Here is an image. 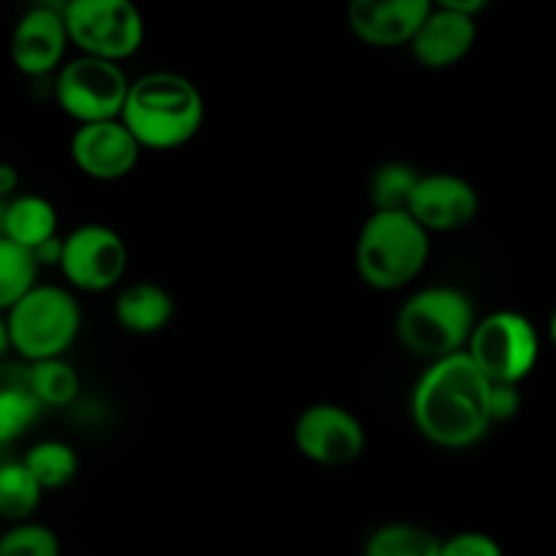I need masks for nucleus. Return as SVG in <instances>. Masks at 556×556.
I'll return each mask as SVG.
<instances>
[{
    "instance_id": "obj_29",
    "label": "nucleus",
    "mask_w": 556,
    "mask_h": 556,
    "mask_svg": "<svg viewBox=\"0 0 556 556\" xmlns=\"http://www.w3.org/2000/svg\"><path fill=\"white\" fill-rule=\"evenodd\" d=\"M11 351L9 345V326H5V315H0V362H5V353Z\"/></svg>"
},
{
    "instance_id": "obj_28",
    "label": "nucleus",
    "mask_w": 556,
    "mask_h": 556,
    "mask_svg": "<svg viewBox=\"0 0 556 556\" xmlns=\"http://www.w3.org/2000/svg\"><path fill=\"white\" fill-rule=\"evenodd\" d=\"M20 195V172L11 163H0V204Z\"/></svg>"
},
{
    "instance_id": "obj_21",
    "label": "nucleus",
    "mask_w": 556,
    "mask_h": 556,
    "mask_svg": "<svg viewBox=\"0 0 556 556\" xmlns=\"http://www.w3.org/2000/svg\"><path fill=\"white\" fill-rule=\"evenodd\" d=\"M443 541L410 521H389L364 543V556H440Z\"/></svg>"
},
{
    "instance_id": "obj_25",
    "label": "nucleus",
    "mask_w": 556,
    "mask_h": 556,
    "mask_svg": "<svg viewBox=\"0 0 556 556\" xmlns=\"http://www.w3.org/2000/svg\"><path fill=\"white\" fill-rule=\"evenodd\" d=\"M0 556H63V546L52 527L22 521L0 532Z\"/></svg>"
},
{
    "instance_id": "obj_18",
    "label": "nucleus",
    "mask_w": 556,
    "mask_h": 556,
    "mask_svg": "<svg viewBox=\"0 0 556 556\" xmlns=\"http://www.w3.org/2000/svg\"><path fill=\"white\" fill-rule=\"evenodd\" d=\"M174 296L157 282H134L123 288L114 302V320L123 331L139 337L157 334L174 320Z\"/></svg>"
},
{
    "instance_id": "obj_13",
    "label": "nucleus",
    "mask_w": 556,
    "mask_h": 556,
    "mask_svg": "<svg viewBox=\"0 0 556 556\" xmlns=\"http://www.w3.org/2000/svg\"><path fill=\"white\" fill-rule=\"evenodd\" d=\"M407 212L429 233L459 231V228H467L478 217L481 195H478L476 185L470 179L459 177V174H421Z\"/></svg>"
},
{
    "instance_id": "obj_5",
    "label": "nucleus",
    "mask_w": 556,
    "mask_h": 556,
    "mask_svg": "<svg viewBox=\"0 0 556 556\" xmlns=\"http://www.w3.org/2000/svg\"><path fill=\"white\" fill-rule=\"evenodd\" d=\"M9 345L25 364L63 358L81 331V307L63 286L38 282L5 313Z\"/></svg>"
},
{
    "instance_id": "obj_22",
    "label": "nucleus",
    "mask_w": 556,
    "mask_h": 556,
    "mask_svg": "<svg viewBox=\"0 0 556 556\" xmlns=\"http://www.w3.org/2000/svg\"><path fill=\"white\" fill-rule=\"evenodd\" d=\"M38 261L30 250L0 237V315L22 302L38 286Z\"/></svg>"
},
{
    "instance_id": "obj_24",
    "label": "nucleus",
    "mask_w": 556,
    "mask_h": 556,
    "mask_svg": "<svg viewBox=\"0 0 556 556\" xmlns=\"http://www.w3.org/2000/svg\"><path fill=\"white\" fill-rule=\"evenodd\" d=\"M30 369V383L36 396L47 407H71L79 400L81 380L76 369L65 358H47V362L27 364Z\"/></svg>"
},
{
    "instance_id": "obj_27",
    "label": "nucleus",
    "mask_w": 556,
    "mask_h": 556,
    "mask_svg": "<svg viewBox=\"0 0 556 556\" xmlns=\"http://www.w3.org/2000/svg\"><path fill=\"white\" fill-rule=\"evenodd\" d=\"M489 410H492L494 424L514 421L521 413V391L519 386H503L492 383V400H489Z\"/></svg>"
},
{
    "instance_id": "obj_15",
    "label": "nucleus",
    "mask_w": 556,
    "mask_h": 556,
    "mask_svg": "<svg viewBox=\"0 0 556 556\" xmlns=\"http://www.w3.org/2000/svg\"><path fill=\"white\" fill-rule=\"evenodd\" d=\"M478 41V20L456 11L448 0L432 5L410 41V52L424 68L443 71L462 63Z\"/></svg>"
},
{
    "instance_id": "obj_9",
    "label": "nucleus",
    "mask_w": 556,
    "mask_h": 556,
    "mask_svg": "<svg viewBox=\"0 0 556 556\" xmlns=\"http://www.w3.org/2000/svg\"><path fill=\"white\" fill-rule=\"evenodd\" d=\"M128 244L103 223H85L63 237V258L58 269L76 291L103 293L128 271Z\"/></svg>"
},
{
    "instance_id": "obj_14",
    "label": "nucleus",
    "mask_w": 556,
    "mask_h": 556,
    "mask_svg": "<svg viewBox=\"0 0 556 556\" xmlns=\"http://www.w3.org/2000/svg\"><path fill=\"white\" fill-rule=\"evenodd\" d=\"M429 11V0H353L348 9V25L367 47H410Z\"/></svg>"
},
{
    "instance_id": "obj_8",
    "label": "nucleus",
    "mask_w": 556,
    "mask_h": 556,
    "mask_svg": "<svg viewBox=\"0 0 556 556\" xmlns=\"http://www.w3.org/2000/svg\"><path fill=\"white\" fill-rule=\"evenodd\" d=\"M130 81L117 63L79 54L54 74V101L76 125L123 117Z\"/></svg>"
},
{
    "instance_id": "obj_11",
    "label": "nucleus",
    "mask_w": 556,
    "mask_h": 556,
    "mask_svg": "<svg viewBox=\"0 0 556 556\" xmlns=\"http://www.w3.org/2000/svg\"><path fill=\"white\" fill-rule=\"evenodd\" d=\"M68 43L63 5H33L11 30L9 58L20 74L41 79L63 68Z\"/></svg>"
},
{
    "instance_id": "obj_19",
    "label": "nucleus",
    "mask_w": 556,
    "mask_h": 556,
    "mask_svg": "<svg viewBox=\"0 0 556 556\" xmlns=\"http://www.w3.org/2000/svg\"><path fill=\"white\" fill-rule=\"evenodd\" d=\"M43 489L22 459L0 462V519L11 525L33 521L41 505Z\"/></svg>"
},
{
    "instance_id": "obj_2",
    "label": "nucleus",
    "mask_w": 556,
    "mask_h": 556,
    "mask_svg": "<svg viewBox=\"0 0 556 556\" xmlns=\"http://www.w3.org/2000/svg\"><path fill=\"white\" fill-rule=\"evenodd\" d=\"M141 150H179L204 125V98L182 74L152 71L130 81L123 117Z\"/></svg>"
},
{
    "instance_id": "obj_6",
    "label": "nucleus",
    "mask_w": 556,
    "mask_h": 556,
    "mask_svg": "<svg viewBox=\"0 0 556 556\" xmlns=\"http://www.w3.org/2000/svg\"><path fill=\"white\" fill-rule=\"evenodd\" d=\"M467 353L489 383L521 386L541 358V334L525 313L497 309L478 318Z\"/></svg>"
},
{
    "instance_id": "obj_16",
    "label": "nucleus",
    "mask_w": 556,
    "mask_h": 556,
    "mask_svg": "<svg viewBox=\"0 0 556 556\" xmlns=\"http://www.w3.org/2000/svg\"><path fill=\"white\" fill-rule=\"evenodd\" d=\"M0 237L36 253L58 239V210L47 195L20 193L0 204Z\"/></svg>"
},
{
    "instance_id": "obj_3",
    "label": "nucleus",
    "mask_w": 556,
    "mask_h": 556,
    "mask_svg": "<svg viewBox=\"0 0 556 556\" xmlns=\"http://www.w3.org/2000/svg\"><path fill=\"white\" fill-rule=\"evenodd\" d=\"M429 253V231L410 212H372L356 239V271L375 291H400L421 275Z\"/></svg>"
},
{
    "instance_id": "obj_30",
    "label": "nucleus",
    "mask_w": 556,
    "mask_h": 556,
    "mask_svg": "<svg viewBox=\"0 0 556 556\" xmlns=\"http://www.w3.org/2000/svg\"><path fill=\"white\" fill-rule=\"evenodd\" d=\"M548 337H552V342H554V348H556V307H554V313H552V320H548Z\"/></svg>"
},
{
    "instance_id": "obj_20",
    "label": "nucleus",
    "mask_w": 556,
    "mask_h": 556,
    "mask_svg": "<svg viewBox=\"0 0 556 556\" xmlns=\"http://www.w3.org/2000/svg\"><path fill=\"white\" fill-rule=\"evenodd\" d=\"M22 462L43 492L65 489L68 483H74L76 472H79V454L63 440H38L27 448Z\"/></svg>"
},
{
    "instance_id": "obj_26",
    "label": "nucleus",
    "mask_w": 556,
    "mask_h": 556,
    "mask_svg": "<svg viewBox=\"0 0 556 556\" xmlns=\"http://www.w3.org/2000/svg\"><path fill=\"white\" fill-rule=\"evenodd\" d=\"M440 556H505V552L492 535H486V532L467 530L445 538Z\"/></svg>"
},
{
    "instance_id": "obj_23",
    "label": "nucleus",
    "mask_w": 556,
    "mask_h": 556,
    "mask_svg": "<svg viewBox=\"0 0 556 556\" xmlns=\"http://www.w3.org/2000/svg\"><path fill=\"white\" fill-rule=\"evenodd\" d=\"M421 174L413 166L400 161L383 163L375 168L369 177V199H372V212H407L413 193L418 188Z\"/></svg>"
},
{
    "instance_id": "obj_12",
    "label": "nucleus",
    "mask_w": 556,
    "mask_h": 556,
    "mask_svg": "<svg viewBox=\"0 0 556 556\" xmlns=\"http://www.w3.org/2000/svg\"><path fill=\"white\" fill-rule=\"evenodd\" d=\"M68 152L74 166L85 177L96 182H117L136 168L141 144L125 128L123 119H109V123L76 125Z\"/></svg>"
},
{
    "instance_id": "obj_17",
    "label": "nucleus",
    "mask_w": 556,
    "mask_h": 556,
    "mask_svg": "<svg viewBox=\"0 0 556 556\" xmlns=\"http://www.w3.org/2000/svg\"><path fill=\"white\" fill-rule=\"evenodd\" d=\"M43 405L30 383L25 362H0V445L20 440L36 427Z\"/></svg>"
},
{
    "instance_id": "obj_10",
    "label": "nucleus",
    "mask_w": 556,
    "mask_h": 556,
    "mask_svg": "<svg viewBox=\"0 0 556 556\" xmlns=\"http://www.w3.org/2000/svg\"><path fill=\"white\" fill-rule=\"evenodd\" d=\"M299 454L320 467H348L367 448V429L356 413L334 402H318L299 413L293 424Z\"/></svg>"
},
{
    "instance_id": "obj_7",
    "label": "nucleus",
    "mask_w": 556,
    "mask_h": 556,
    "mask_svg": "<svg viewBox=\"0 0 556 556\" xmlns=\"http://www.w3.org/2000/svg\"><path fill=\"white\" fill-rule=\"evenodd\" d=\"M63 20L71 43L87 58L119 65L144 43V16L130 0H71Z\"/></svg>"
},
{
    "instance_id": "obj_1",
    "label": "nucleus",
    "mask_w": 556,
    "mask_h": 556,
    "mask_svg": "<svg viewBox=\"0 0 556 556\" xmlns=\"http://www.w3.org/2000/svg\"><path fill=\"white\" fill-rule=\"evenodd\" d=\"M492 383L470 353L440 358L424 369L410 394V416L424 440L445 451L472 448L492 427Z\"/></svg>"
},
{
    "instance_id": "obj_4",
    "label": "nucleus",
    "mask_w": 556,
    "mask_h": 556,
    "mask_svg": "<svg viewBox=\"0 0 556 556\" xmlns=\"http://www.w3.org/2000/svg\"><path fill=\"white\" fill-rule=\"evenodd\" d=\"M476 326V304L454 286L421 288L410 293L396 313V337L402 348L429 358V364L465 353Z\"/></svg>"
}]
</instances>
